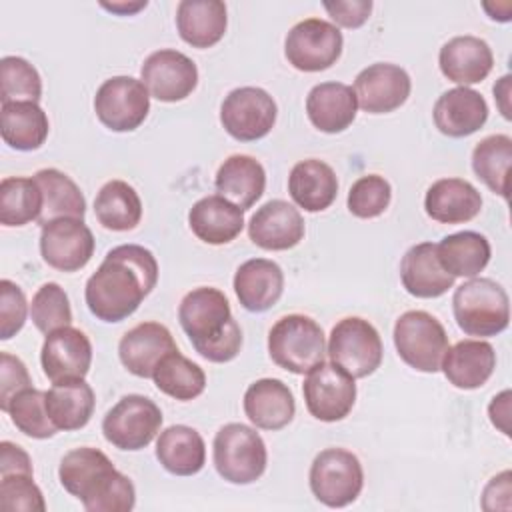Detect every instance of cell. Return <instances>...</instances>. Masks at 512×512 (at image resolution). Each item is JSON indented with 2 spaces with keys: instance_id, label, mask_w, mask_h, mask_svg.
Here are the masks:
<instances>
[{
  "instance_id": "obj_54",
  "label": "cell",
  "mask_w": 512,
  "mask_h": 512,
  "mask_svg": "<svg viewBox=\"0 0 512 512\" xmlns=\"http://www.w3.org/2000/svg\"><path fill=\"white\" fill-rule=\"evenodd\" d=\"M100 6H102L104 10L114 12V14L128 16V14H136L138 10L146 8V6H148V2H146V0H142V2H112V4H108V2H100Z\"/></svg>"
},
{
  "instance_id": "obj_33",
  "label": "cell",
  "mask_w": 512,
  "mask_h": 512,
  "mask_svg": "<svg viewBox=\"0 0 512 512\" xmlns=\"http://www.w3.org/2000/svg\"><path fill=\"white\" fill-rule=\"evenodd\" d=\"M288 192L306 212H322L338 196V178L326 162L308 158L290 170Z\"/></svg>"
},
{
  "instance_id": "obj_6",
  "label": "cell",
  "mask_w": 512,
  "mask_h": 512,
  "mask_svg": "<svg viewBox=\"0 0 512 512\" xmlns=\"http://www.w3.org/2000/svg\"><path fill=\"white\" fill-rule=\"evenodd\" d=\"M212 460L216 472L230 484L256 482L268 462V452L262 436L240 422L224 424L212 444Z\"/></svg>"
},
{
  "instance_id": "obj_17",
  "label": "cell",
  "mask_w": 512,
  "mask_h": 512,
  "mask_svg": "<svg viewBox=\"0 0 512 512\" xmlns=\"http://www.w3.org/2000/svg\"><path fill=\"white\" fill-rule=\"evenodd\" d=\"M412 90L408 72L396 64L376 62L364 68L354 80L358 106L368 114H386L400 108Z\"/></svg>"
},
{
  "instance_id": "obj_13",
  "label": "cell",
  "mask_w": 512,
  "mask_h": 512,
  "mask_svg": "<svg viewBox=\"0 0 512 512\" xmlns=\"http://www.w3.org/2000/svg\"><path fill=\"white\" fill-rule=\"evenodd\" d=\"M308 412L322 422L344 420L356 402L354 378L334 362H320L302 384Z\"/></svg>"
},
{
  "instance_id": "obj_38",
  "label": "cell",
  "mask_w": 512,
  "mask_h": 512,
  "mask_svg": "<svg viewBox=\"0 0 512 512\" xmlns=\"http://www.w3.org/2000/svg\"><path fill=\"white\" fill-rule=\"evenodd\" d=\"M94 214L106 230H134L142 218V200L128 182L110 180L94 198Z\"/></svg>"
},
{
  "instance_id": "obj_5",
  "label": "cell",
  "mask_w": 512,
  "mask_h": 512,
  "mask_svg": "<svg viewBox=\"0 0 512 512\" xmlns=\"http://www.w3.org/2000/svg\"><path fill=\"white\" fill-rule=\"evenodd\" d=\"M268 354L276 366L292 374H306L324 362V332L310 316H282L268 332Z\"/></svg>"
},
{
  "instance_id": "obj_48",
  "label": "cell",
  "mask_w": 512,
  "mask_h": 512,
  "mask_svg": "<svg viewBox=\"0 0 512 512\" xmlns=\"http://www.w3.org/2000/svg\"><path fill=\"white\" fill-rule=\"evenodd\" d=\"M30 388V374L26 364L8 352L0 354V410L6 412L12 398Z\"/></svg>"
},
{
  "instance_id": "obj_53",
  "label": "cell",
  "mask_w": 512,
  "mask_h": 512,
  "mask_svg": "<svg viewBox=\"0 0 512 512\" xmlns=\"http://www.w3.org/2000/svg\"><path fill=\"white\" fill-rule=\"evenodd\" d=\"M510 76H502L498 84H494V98L498 102V108L502 112V116L506 120H510V104H508V96H510Z\"/></svg>"
},
{
  "instance_id": "obj_44",
  "label": "cell",
  "mask_w": 512,
  "mask_h": 512,
  "mask_svg": "<svg viewBox=\"0 0 512 512\" xmlns=\"http://www.w3.org/2000/svg\"><path fill=\"white\" fill-rule=\"evenodd\" d=\"M30 318L42 334H50L58 328L70 326L72 308H70V300H68L64 288L56 282L42 284L36 290V294L32 296Z\"/></svg>"
},
{
  "instance_id": "obj_18",
  "label": "cell",
  "mask_w": 512,
  "mask_h": 512,
  "mask_svg": "<svg viewBox=\"0 0 512 512\" xmlns=\"http://www.w3.org/2000/svg\"><path fill=\"white\" fill-rule=\"evenodd\" d=\"M44 374L52 382L68 378H84L92 364V344L88 336L72 326L46 334L40 350Z\"/></svg>"
},
{
  "instance_id": "obj_2",
  "label": "cell",
  "mask_w": 512,
  "mask_h": 512,
  "mask_svg": "<svg viewBox=\"0 0 512 512\" xmlns=\"http://www.w3.org/2000/svg\"><path fill=\"white\" fill-rule=\"evenodd\" d=\"M58 478L88 512H128L136 504V490L128 476L98 448H74L60 460Z\"/></svg>"
},
{
  "instance_id": "obj_32",
  "label": "cell",
  "mask_w": 512,
  "mask_h": 512,
  "mask_svg": "<svg viewBox=\"0 0 512 512\" xmlns=\"http://www.w3.org/2000/svg\"><path fill=\"white\" fill-rule=\"evenodd\" d=\"M214 184L220 196L238 208L248 210L264 194L266 172L256 158L246 154H232L220 164Z\"/></svg>"
},
{
  "instance_id": "obj_3",
  "label": "cell",
  "mask_w": 512,
  "mask_h": 512,
  "mask_svg": "<svg viewBox=\"0 0 512 512\" xmlns=\"http://www.w3.org/2000/svg\"><path fill=\"white\" fill-rule=\"evenodd\" d=\"M178 320L194 350L208 362L222 364L238 356L242 330L218 288L200 286L188 292L178 306Z\"/></svg>"
},
{
  "instance_id": "obj_26",
  "label": "cell",
  "mask_w": 512,
  "mask_h": 512,
  "mask_svg": "<svg viewBox=\"0 0 512 512\" xmlns=\"http://www.w3.org/2000/svg\"><path fill=\"white\" fill-rule=\"evenodd\" d=\"M400 280L406 292L416 298H438L454 286V276L442 268L432 242L414 244L402 256Z\"/></svg>"
},
{
  "instance_id": "obj_28",
  "label": "cell",
  "mask_w": 512,
  "mask_h": 512,
  "mask_svg": "<svg viewBox=\"0 0 512 512\" xmlns=\"http://www.w3.org/2000/svg\"><path fill=\"white\" fill-rule=\"evenodd\" d=\"M194 236L206 244L220 246L232 242L244 228V210L220 194L200 198L188 212Z\"/></svg>"
},
{
  "instance_id": "obj_50",
  "label": "cell",
  "mask_w": 512,
  "mask_h": 512,
  "mask_svg": "<svg viewBox=\"0 0 512 512\" xmlns=\"http://www.w3.org/2000/svg\"><path fill=\"white\" fill-rule=\"evenodd\" d=\"M512 472L504 470L490 478L482 492V508L484 510H510L512 502Z\"/></svg>"
},
{
  "instance_id": "obj_14",
  "label": "cell",
  "mask_w": 512,
  "mask_h": 512,
  "mask_svg": "<svg viewBox=\"0 0 512 512\" xmlns=\"http://www.w3.org/2000/svg\"><path fill=\"white\" fill-rule=\"evenodd\" d=\"M276 102L258 86H242L232 90L220 106V122L224 130L240 142L264 138L276 124Z\"/></svg>"
},
{
  "instance_id": "obj_23",
  "label": "cell",
  "mask_w": 512,
  "mask_h": 512,
  "mask_svg": "<svg viewBox=\"0 0 512 512\" xmlns=\"http://www.w3.org/2000/svg\"><path fill=\"white\" fill-rule=\"evenodd\" d=\"M438 64L450 82L468 86L482 82L490 74L494 66V54L486 40L466 34L448 40L440 48Z\"/></svg>"
},
{
  "instance_id": "obj_1",
  "label": "cell",
  "mask_w": 512,
  "mask_h": 512,
  "mask_svg": "<svg viewBox=\"0 0 512 512\" xmlns=\"http://www.w3.org/2000/svg\"><path fill=\"white\" fill-rule=\"evenodd\" d=\"M158 282L154 254L138 244L108 250L98 270L88 278L84 298L88 310L102 322H122L132 316Z\"/></svg>"
},
{
  "instance_id": "obj_37",
  "label": "cell",
  "mask_w": 512,
  "mask_h": 512,
  "mask_svg": "<svg viewBox=\"0 0 512 512\" xmlns=\"http://www.w3.org/2000/svg\"><path fill=\"white\" fill-rule=\"evenodd\" d=\"M436 254L442 268L454 278H476L490 262V242L480 232L464 230L444 236L436 244Z\"/></svg>"
},
{
  "instance_id": "obj_7",
  "label": "cell",
  "mask_w": 512,
  "mask_h": 512,
  "mask_svg": "<svg viewBox=\"0 0 512 512\" xmlns=\"http://www.w3.org/2000/svg\"><path fill=\"white\" fill-rule=\"evenodd\" d=\"M394 346L410 368L434 374L448 350V334L432 314L408 310L394 324Z\"/></svg>"
},
{
  "instance_id": "obj_9",
  "label": "cell",
  "mask_w": 512,
  "mask_h": 512,
  "mask_svg": "<svg viewBox=\"0 0 512 512\" xmlns=\"http://www.w3.org/2000/svg\"><path fill=\"white\" fill-rule=\"evenodd\" d=\"M326 354L352 378H366L380 368L384 350L378 330L368 320L348 316L332 328Z\"/></svg>"
},
{
  "instance_id": "obj_4",
  "label": "cell",
  "mask_w": 512,
  "mask_h": 512,
  "mask_svg": "<svg viewBox=\"0 0 512 512\" xmlns=\"http://www.w3.org/2000/svg\"><path fill=\"white\" fill-rule=\"evenodd\" d=\"M458 328L468 336H496L508 328L510 300L506 290L490 278H470L452 296Z\"/></svg>"
},
{
  "instance_id": "obj_30",
  "label": "cell",
  "mask_w": 512,
  "mask_h": 512,
  "mask_svg": "<svg viewBox=\"0 0 512 512\" xmlns=\"http://www.w3.org/2000/svg\"><path fill=\"white\" fill-rule=\"evenodd\" d=\"M226 4L220 0H182L176 8L180 38L192 48H210L224 38Z\"/></svg>"
},
{
  "instance_id": "obj_39",
  "label": "cell",
  "mask_w": 512,
  "mask_h": 512,
  "mask_svg": "<svg viewBox=\"0 0 512 512\" xmlns=\"http://www.w3.org/2000/svg\"><path fill=\"white\" fill-rule=\"evenodd\" d=\"M152 380L160 392L182 402L198 398L206 388L204 370L196 362L182 356L178 350L166 354L160 360Z\"/></svg>"
},
{
  "instance_id": "obj_43",
  "label": "cell",
  "mask_w": 512,
  "mask_h": 512,
  "mask_svg": "<svg viewBox=\"0 0 512 512\" xmlns=\"http://www.w3.org/2000/svg\"><path fill=\"white\" fill-rule=\"evenodd\" d=\"M42 80L38 70L20 56L0 60V102H38Z\"/></svg>"
},
{
  "instance_id": "obj_21",
  "label": "cell",
  "mask_w": 512,
  "mask_h": 512,
  "mask_svg": "<svg viewBox=\"0 0 512 512\" xmlns=\"http://www.w3.org/2000/svg\"><path fill=\"white\" fill-rule=\"evenodd\" d=\"M436 128L450 138H464L480 130L488 120V104L484 96L468 86L444 92L432 110Z\"/></svg>"
},
{
  "instance_id": "obj_11",
  "label": "cell",
  "mask_w": 512,
  "mask_h": 512,
  "mask_svg": "<svg viewBox=\"0 0 512 512\" xmlns=\"http://www.w3.org/2000/svg\"><path fill=\"white\" fill-rule=\"evenodd\" d=\"M342 32L322 18H306L294 24L284 42L288 64L300 72H320L336 64L342 54Z\"/></svg>"
},
{
  "instance_id": "obj_10",
  "label": "cell",
  "mask_w": 512,
  "mask_h": 512,
  "mask_svg": "<svg viewBox=\"0 0 512 512\" xmlns=\"http://www.w3.org/2000/svg\"><path fill=\"white\" fill-rule=\"evenodd\" d=\"M162 426L158 404L142 394L122 396L104 416V438L118 450L146 448Z\"/></svg>"
},
{
  "instance_id": "obj_20",
  "label": "cell",
  "mask_w": 512,
  "mask_h": 512,
  "mask_svg": "<svg viewBox=\"0 0 512 512\" xmlns=\"http://www.w3.org/2000/svg\"><path fill=\"white\" fill-rule=\"evenodd\" d=\"M248 236L264 250H288L304 238V218L290 202L270 200L252 214Z\"/></svg>"
},
{
  "instance_id": "obj_29",
  "label": "cell",
  "mask_w": 512,
  "mask_h": 512,
  "mask_svg": "<svg viewBox=\"0 0 512 512\" xmlns=\"http://www.w3.org/2000/svg\"><path fill=\"white\" fill-rule=\"evenodd\" d=\"M354 88L342 82L316 84L306 98V114L314 128L326 134L344 132L356 118Z\"/></svg>"
},
{
  "instance_id": "obj_24",
  "label": "cell",
  "mask_w": 512,
  "mask_h": 512,
  "mask_svg": "<svg viewBox=\"0 0 512 512\" xmlns=\"http://www.w3.org/2000/svg\"><path fill=\"white\" fill-rule=\"evenodd\" d=\"M244 412L256 428L274 432L292 422L296 402L292 390L282 380L260 378L244 394Z\"/></svg>"
},
{
  "instance_id": "obj_19",
  "label": "cell",
  "mask_w": 512,
  "mask_h": 512,
  "mask_svg": "<svg viewBox=\"0 0 512 512\" xmlns=\"http://www.w3.org/2000/svg\"><path fill=\"white\" fill-rule=\"evenodd\" d=\"M178 350L170 330L160 322H142L128 330L120 344L118 356L124 368L138 378H152L160 360Z\"/></svg>"
},
{
  "instance_id": "obj_46",
  "label": "cell",
  "mask_w": 512,
  "mask_h": 512,
  "mask_svg": "<svg viewBox=\"0 0 512 512\" xmlns=\"http://www.w3.org/2000/svg\"><path fill=\"white\" fill-rule=\"evenodd\" d=\"M0 508L4 512H44L46 502L32 480V474H6L0 476Z\"/></svg>"
},
{
  "instance_id": "obj_42",
  "label": "cell",
  "mask_w": 512,
  "mask_h": 512,
  "mask_svg": "<svg viewBox=\"0 0 512 512\" xmlns=\"http://www.w3.org/2000/svg\"><path fill=\"white\" fill-rule=\"evenodd\" d=\"M6 412L10 414L14 426L30 438L46 440L58 432L46 412V392L32 386L18 392L8 404Z\"/></svg>"
},
{
  "instance_id": "obj_34",
  "label": "cell",
  "mask_w": 512,
  "mask_h": 512,
  "mask_svg": "<svg viewBox=\"0 0 512 512\" xmlns=\"http://www.w3.org/2000/svg\"><path fill=\"white\" fill-rule=\"evenodd\" d=\"M156 458L176 476H192L204 468L206 446L198 430L176 424L160 432L156 440Z\"/></svg>"
},
{
  "instance_id": "obj_15",
  "label": "cell",
  "mask_w": 512,
  "mask_h": 512,
  "mask_svg": "<svg viewBox=\"0 0 512 512\" xmlns=\"http://www.w3.org/2000/svg\"><path fill=\"white\" fill-rule=\"evenodd\" d=\"M140 76L148 94L160 102H180L188 98L198 84L194 60L170 48L152 52L144 60Z\"/></svg>"
},
{
  "instance_id": "obj_52",
  "label": "cell",
  "mask_w": 512,
  "mask_h": 512,
  "mask_svg": "<svg viewBox=\"0 0 512 512\" xmlns=\"http://www.w3.org/2000/svg\"><path fill=\"white\" fill-rule=\"evenodd\" d=\"M488 416L500 432L510 436V424H508V420H510V390H504L492 398V402L488 406Z\"/></svg>"
},
{
  "instance_id": "obj_49",
  "label": "cell",
  "mask_w": 512,
  "mask_h": 512,
  "mask_svg": "<svg viewBox=\"0 0 512 512\" xmlns=\"http://www.w3.org/2000/svg\"><path fill=\"white\" fill-rule=\"evenodd\" d=\"M324 10L330 14V18L344 28H360L372 12L370 0H336V2H324Z\"/></svg>"
},
{
  "instance_id": "obj_31",
  "label": "cell",
  "mask_w": 512,
  "mask_h": 512,
  "mask_svg": "<svg viewBox=\"0 0 512 512\" xmlns=\"http://www.w3.org/2000/svg\"><path fill=\"white\" fill-rule=\"evenodd\" d=\"M94 406V390L84 378L52 382V388L46 392V412L58 430L84 428L92 418Z\"/></svg>"
},
{
  "instance_id": "obj_8",
  "label": "cell",
  "mask_w": 512,
  "mask_h": 512,
  "mask_svg": "<svg viewBox=\"0 0 512 512\" xmlns=\"http://www.w3.org/2000/svg\"><path fill=\"white\" fill-rule=\"evenodd\" d=\"M308 478L316 500L330 508L352 504L364 486V470L358 456L344 448H326L316 454Z\"/></svg>"
},
{
  "instance_id": "obj_36",
  "label": "cell",
  "mask_w": 512,
  "mask_h": 512,
  "mask_svg": "<svg viewBox=\"0 0 512 512\" xmlns=\"http://www.w3.org/2000/svg\"><path fill=\"white\" fill-rule=\"evenodd\" d=\"M36 184L42 190V214L40 226H46L58 218H84L86 200L76 182L56 168H44L34 174Z\"/></svg>"
},
{
  "instance_id": "obj_35",
  "label": "cell",
  "mask_w": 512,
  "mask_h": 512,
  "mask_svg": "<svg viewBox=\"0 0 512 512\" xmlns=\"http://www.w3.org/2000/svg\"><path fill=\"white\" fill-rule=\"evenodd\" d=\"M48 116L38 102H6L0 108L2 140L20 152L38 150L48 138Z\"/></svg>"
},
{
  "instance_id": "obj_22",
  "label": "cell",
  "mask_w": 512,
  "mask_h": 512,
  "mask_svg": "<svg viewBox=\"0 0 512 512\" xmlns=\"http://www.w3.org/2000/svg\"><path fill=\"white\" fill-rule=\"evenodd\" d=\"M440 368L446 380L460 390H474L488 382L496 368V352L484 340H460L442 356Z\"/></svg>"
},
{
  "instance_id": "obj_12",
  "label": "cell",
  "mask_w": 512,
  "mask_h": 512,
  "mask_svg": "<svg viewBox=\"0 0 512 512\" xmlns=\"http://www.w3.org/2000/svg\"><path fill=\"white\" fill-rule=\"evenodd\" d=\"M94 112L112 132H132L150 112V94L142 80L112 76L96 90Z\"/></svg>"
},
{
  "instance_id": "obj_45",
  "label": "cell",
  "mask_w": 512,
  "mask_h": 512,
  "mask_svg": "<svg viewBox=\"0 0 512 512\" xmlns=\"http://www.w3.org/2000/svg\"><path fill=\"white\" fill-rule=\"evenodd\" d=\"M392 188L384 176H360L348 192V210L356 218H376L390 206Z\"/></svg>"
},
{
  "instance_id": "obj_51",
  "label": "cell",
  "mask_w": 512,
  "mask_h": 512,
  "mask_svg": "<svg viewBox=\"0 0 512 512\" xmlns=\"http://www.w3.org/2000/svg\"><path fill=\"white\" fill-rule=\"evenodd\" d=\"M6 474H32V460L28 456V452L8 440L0 442V476Z\"/></svg>"
},
{
  "instance_id": "obj_25",
  "label": "cell",
  "mask_w": 512,
  "mask_h": 512,
  "mask_svg": "<svg viewBox=\"0 0 512 512\" xmlns=\"http://www.w3.org/2000/svg\"><path fill=\"white\" fill-rule=\"evenodd\" d=\"M284 272L266 258H252L238 266L234 274V292L248 312H266L282 296Z\"/></svg>"
},
{
  "instance_id": "obj_16",
  "label": "cell",
  "mask_w": 512,
  "mask_h": 512,
  "mask_svg": "<svg viewBox=\"0 0 512 512\" xmlns=\"http://www.w3.org/2000/svg\"><path fill=\"white\" fill-rule=\"evenodd\" d=\"M40 254L48 266L60 272L84 268L94 254L92 230L78 218H58L42 226Z\"/></svg>"
},
{
  "instance_id": "obj_27",
  "label": "cell",
  "mask_w": 512,
  "mask_h": 512,
  "mask_svg": "<svg viewBox=\"0 0 512 512\" xmlns=\"http://www.w3.org/2000/svg\"><path fill=\"white\" fill-rule=\"evenodd\" d=\"M424 210L440 224H462L480 214L482 196L468 180L440 178L428 188Z\"/></svg>"
},
{
  "instance_id": "obj_41",
  "label": "cell",
  "mask_w": 512,
  "mask_h": 512,
  "mask_svg": "<svg viewBox=\"0 0 512 512\" xmlns=\"http://www.w3.org/2000/svg\"><path fill=\"white\" fill-rule=\"evenodd\" d=\"M42 214V190L34 178L8 176L0 182V222L4 226H24L38 222Z\"/></svg>"
},
{
  "instance_id": "obj_47",
  "label": "cell",
  "mask_w": 512,
  "mask_h": 512,
  "mask_svg": "<svg viewBox=\"0 0 512 512\" xmlns=\"http://www.w3.org/2000/svg\"><path fill=\"white\" fill-rule=\"evenodd\" d=\"M26 296L18 284L4 278L0 280V338L10 340L26 322Z\"/></svg>"
},
{
  "instance_id": "obj_40",
  "label": "cell",
  "mask_w": 512,
  "mask_h": 512,
  "mask_svg": "<svg viewBox=\"0 0 512 512\" xmlns=\"http://www.w3.org/2000/svg\"><path fill=\"white\" fill-rule=\"evenodd\" d=\"M512 162V138L492 134L480 140L472 150V170L476 176L502 198H508V172Z\"/></svg>"
}]
</instances>
